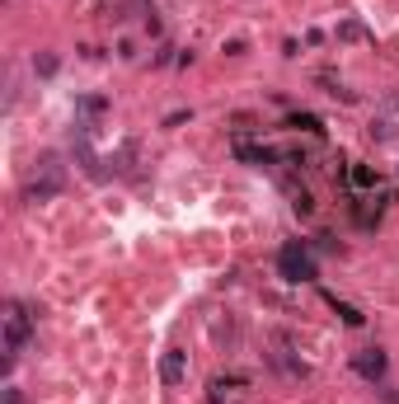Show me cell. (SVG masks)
I'll use <instances>...</instances> for the list:
<instances>
[{"label": "cell", "mask_w": 399, "mask_h": 404, "mask_svg": "<svg viewBox=\"0 0 399 404\" xmlns=\"http://www.w3.org/2000/svg\"><path fill=\"white\" fill-rule=\"evenodd\" d=\"M28 334H33V320H28V310L19 301H10V310H5V362H14L19 352H24Z\"/></svg>", "instance_id": "cell-1"}, {"label": "cell", "mask_w": 399, "mask_h": 404, "mask_svg": "<svg viewBox=\"0 0 399 404\" xmlns=\"http://www.w3.org/2000/svg\"><path fill=\"white\" fill-rule=\"evenodd\" d=\"M277 268H282V277H292V282H310V277H315V254L301 240H292V244H282Z\"/></svg>", "instance_id": "cell-2"}, {"label": "cell", "mask_w": 399, "mask_h": 404, "mask_svg": "<svg viewBox=\"0 0 399 404\" xmlns=\"http://www.w3.org/2000/svg\"><path fill=\"white\" fill-rule=\"evenodd\" d=\"M38 169H43V179H33L28 198H33V202H47V198H56V193H61V164H56V160H43Z\"/></svg>", "instance_id": "cell-3"}, {"label": "cell", "mask_w": 399, "mask_h": 404, "mask_svg": "<svg viewBox=\"0 0 399 404\" xmlns=\"http://www.w3.org/2000/svg\"><path fill=\"white\" fill-rule=\"evenodd\" d=\"M184 352L179 348H169L164 352V357H160V381H164V385H179V381H184Z\"/></svg>", "instance_id": "cell-4"}, {"label": "cell", "mask_w": 399, "mask_h": 404, "mask_svg": "<svg viewBox=\"0 0 399 404\" xmlns=\"http://www.w3.org/2000/svg\"><path fill=\"white\" fill-rule=\"evenodd\" d=\"M357 372H362L367 381H380V376H385V352H380V348L357 352Z\"/></svg>", "instance_id": "cell-5"}, {"label": "cell", "mask_w": 399, "mask_h": 404, "mask_svg": "<svg viewBox=\"0 0 399 404\" xmlns=\"http://www.w3.org/2000/svg\"><path fill=\"white\" fill-rule=\"evenodd\" d=\"M239 390H244V381H239V376L212 381V400H216V404H235V400H239Z\"/></svg>", "instance_id": "cell-6"}, {"label": "cell", "mask_w": 399, "mask_h": 404, "mask_svg": "<svg viewBox=\"0 0 399 404\" xmlns=\"http://www.w3.org/2000/svg\"><path fill=\"white\" fill-rule=\"evenodd\" d=\"M287 127H301V132H310V136H319V132H324L315 113H292V118H287Z\"/></svg>", "instance_id": "cell-7"}, {"label": "cell", "mask_w": 399, "mask_h": 404, "mask_svg": "<svg viewBox=\"0 0 399 404\" xmlns=\"http://www.w3.org/2000/svg\"><path fill=\"white\" fill-rule=\"evenodd\" d=\"M338 38L343 43H357V38H367V28L357 24V19H347V24H338Z\"/></svg>", "instance_id": "cell-8"}, {"label": "cell", "mask_w": 399, "mask_h": 404, "mask_svg": "<svg viewBox=\"0 0 399 404\" xmlns=\"http://www.w3.org/2000/svg\"><path fill=\"white\" fill-rule=\"evenodd\" d=\"M352 184H357V189H371V184H376V174L367 169V164H357V169H352Z\"/></svg>", "instance_id": "cell-9"}, {"label": "cell", "mask_w": 399, "mask_h": 404, "mask_svg": "<svg viewBox=\"0 0 399 404\" xmlns=\"http://www.w3.org/2000/svg\"><path fill=\"white\" fill-rule=\"evenodd\" d=\"M334 310H338V315H343L347 324H362V315H357V310H352V306H343V301H334Z\"/></svg>", "instance_id": "cell-10"}, {"label": "cell", "mask_w": 399, "mask_h": 404, "mask_svg": "<svg viewBox=\"0 0 399 404\" xmlns=\"http://www.w3.org/2000/svg\"><path fill=\"white\" fill-rule=\"evenodd\" d=\"M52 71H56V56H52V52L38 56V76H52Z\"/></svg>", "instance_id": "cell-11"}, {"label": "cell", "mask_w": 399, "mask_h": 404, "mask_svg": "<svg viewBox=\"0 0 399 404\" xmlns=\"http://www.w3.org/2000/svg\"><path fill=\"white\" fill-rule=\"evenodd\" d=\"M80 113H89V118H94V113H104V99H80Z\"/></svg>", "instance_id": "cell-12"}]
</instances>
